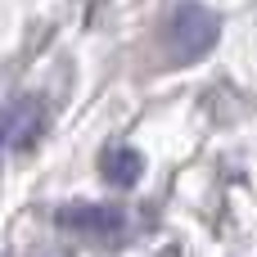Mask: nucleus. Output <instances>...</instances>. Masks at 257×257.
Here are the masks:
<instances>
[{"mask_svg":"<svg viewBox=\"0 0 257 257\" xmlns=\"http://www.w3.org/2000/svg\"><path fill=\"white\" fill-rule=\"evenodd\" d=\"M217 32H221V23H217L212 9H203V5H181V9L172 14V23H167V50H172L176 63H194L199 54H208V50L217 45Z\"/></svg>","mask_w":257,"mask_h":257,"instance_id":"1","label":"nucleus"},{"mask_svg":"<svg viewBox=\"0 0 257 257\" xmlns=\"http://www.w3.org/2000/svg\"><path fill=\"white\" fill-rule=\"evenodd\" d=\"M41 131H45V108L36 95H23L9 108H0V145L5 149H27V145H36Z\"/></svg>","mask_w":257,"mask_h":257,"instance_id":"2","label":"nucleus"},{"mask_svg":"<svg viewBox=\"0 0 257 257\" xmlns=\"http://www.w3.org/2000/svg\"><path fill=\"white\" fill-rule=\"evenodd\" d=\"M54 221H59L63 230L99 235V239H113V235L126 226L122 208H108V203H68V208H59V212H54Z\"/></svg>","mask_w":257,"mask_h":257,"instance_id":"3","label":"nucleus"},{"mask_svg":"<svg viewBox=\"0 0 257 257\" xmlns=\"http://www.w3.org/2000/svg\"><path fill=\"white\" fill-rule=\"evenodd\" d=\"M140 154L131 149V145H113L108 154H104V176L113 181V185H136L140 181Z\"/></svg>","mask_w":257,"mask_h":257,"instance_id":"4","label":"nucleus"}]
</instances>
